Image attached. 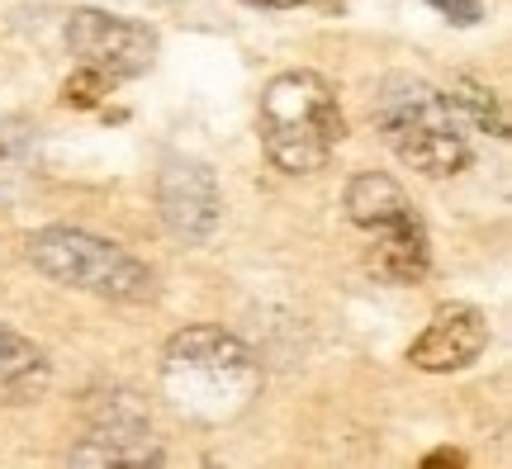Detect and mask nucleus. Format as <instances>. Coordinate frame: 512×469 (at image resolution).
I'll list each match as a JSON object with an SVG mask.
<instances>
[{
	"label": "nucleus",
	"mask_w": 512,
	"mask_h": 469,
	"mask_svg": "<svg viewBox=\"0 0 512 469\" xmlns=\"http://www.w3.org/2000/svg\"><path fill=\"white\" fill-rule=\"evenodd\" d=\"M427 5H437L451 24H479V19H484V5H479V0H427Z\"/></svg>",
	"instance_id": "15"
},
{
	"label": "nucleus",
	"mask_w": 512,
	"mask_h": 469,
	"mask_svg": "<svg viewBox=\"0 0 512 469\" xmlns=\"http://www.w3.org/2000/svg\"><path fill=\"white\" fill-rule=\"evenodd\" d=\"M119 403L95 413L91 436L72 451L76 465H162V451L152 446L147 417L138 403H128V394H114Z\"/></svg>",
	"instance_id": "8"
},
{
	"label": "nucleus",
	"mask_w": 512,
	"mask_h": 469,
	"mask_svg": "<svg viewBox=\"0 0 512 469\" xmlns=\"http://www.w3.org/2000/svg\"><path fill=\"white\" fill-rule=\"evenodd\" d=\"M29 261L38 271L72 289H91L105 299L138 304L152 294V271L143 261H133L124 247H114L105 237L76 233V228H43L29 237Z\"/></svg>",
	"instance_id": "4"
},
{
	"label": "nucleus",
	"mask_w": 512,
	"mask_h": 469,
	"mask_svg": "<svg viewBox=\"0 0 512 469\" xmlns=\"http://www.w3.org/2000/svg\"><path fill=\"white\" fill-rule=\"evenodd\" d=\"M67 43L81 57V67H95L110 81L147 72L152 57H157V34L147 24L105 15V10H76L72 24H67Z\"/></svg>",
	"instance_id": "5"
},
{
	"label": "nucleus",
	"mask_w": 512,
	"mask_h": 469,
	"mask_svg": "<svg viewBox=\"0 0 512 469\" xmlns=\"http://www.w3.org/2000/svg\"><path fill=\"white\" fill-rule=\"evenodd\" d=\"M347 138L337 91L318 72H285L275 76L261 95V143L280 171L309 176L323 171L337 143Z\"/></svg>",
	"instance_id": "2"
},
{
	"label": "nucleus",
	"mask_w": 512,
	"mask_h": 469,
	"mask_svg": "<svg viewBox=\"0 0 512 469\" xmlns=\"http://www.w3.org/2000/svg\"><path fill=\"white\" fill-rule=\"evenodd\" d=\"M43 384V351L29 337H19L15 327L0 323V389L24 394Z\"/></svg>",
	"instance_id": "11"
},
{
	"label": "nucleus",
	"mask_w": 512,
	"mask_h": 469,
	"mask_svg": "<svg viewBox=\"0 0 512 469\" xmlns=\"http://www.w3.org/2000/svg\"><path fill=\"white\" fill-rule=\"evenodd\" d=\"M242 5H271V10H290V5H299V0H242Z\"/></svg>",
	"instance_id": "17"
},
{
	"label": "nucleus",
	"mask_w": 512,
	"mask_h": 469,
	"mask_svg": "<svg viewBox=\"0 0 512 469\" xmlns=\"http://www.w3.org/2000/svg\"><path fill=\"white\" fill-rule=\"evenodd\" d=\"M105 86H110V76L95 72V67H81V72L67 76V86H62V100L76 109H91L100 105V95H105Z\"/></svg>",
	"instance_id": "13"
},
{
	"label": "nucleus",
	"mask_w": 512,
	"mask_h": 469,
	"mask_svg": "<svg viewBox=\"0 0 512 469\" xmlns=\"http://www.w3.org/2000/svg\"><path fill=\"white\" fill-rule=\"evenodd\" d=\"M34 124H24V119H5L0 124V157H15L24 147H34Z\"/></svg>",
	"instance_id": "14"
},
{
	"label": "nucleus",
	"mask_w": 512,
	"mask_h": 469,
	"mask_svg": "<svg viewBox=\"0 0 512 469\" xmlns=\"http://www.w3.org/2000/svg\"><path fill=\"white\" fill-rule=\"evenodd\" d=\"M162 389L190 422L219 427L252 408L261 394V365L223 327H185L162 351Z\"/></svg>",
	"instance_id": "1"
},
{
	"label": "nucleus",
	"mask_w": 512,
	"mask_h": 469,
	"mask_svg": "<svg viewBox=\"0 0 512 469\" xmlns=\"http://www.w3.org/2000/svg\"><path fill=\"white\" fill-rule=\"evenodd\" d=\"M375 124L403 166L422 176H456L470 162L456 105L418 76H389L375 95Z\"/></svg>",
	"instance_id": "3"
},
{
	"label": "nucleus",
	"mask_w": 512,
	"mask_h": 469,
	"mask_svg": "<svg viewBox=\"0 0 512 469\" xmlns=\"http://www.w3.org/2000/svg\"><path fill=\"white\" fill-rule=\"evenodd\" d=\"M299 5H304V0H299Z\"/></svg>",
	"instance_id": "18"
},
{
	"label": "nucleus",
	"mask_w": 512,
	"mask_h": 469,
	"mask_svg": "<svg viewBox=\"0 0 512 469\" xmlns=\"http://www.w3.org/2000/svg\"><path fill=\"white\" fill-rule=\"evenodd\" d=\"M446 100H451L460 114H470V119L484 128V133H494V138H503V133H508V114H503V100H498V95L489 91L484 81H470V76H460Z\"/></svg>",
	"instance_id": "12"
},
{
	"label": "nucleus",
	"mask_w": 512,
	"mask_h": 469,
	"mask_svg": "<svg viewBox=\"0 0 512 469\" xmlns=\"http://www.w3.org/2000/svg\"><path fill=\"white\" fill-rule=\"evenodd\" d=\"M489 346V318L470 304H446L432 313V323L418 342L408 346V361L427 370V375H446V370H465L475 365Z\"/></svg>",
	"instance_id": "7"
},
{
	"label": "nucleus",
	"mask_w": 512,
	"mask_h": 469,
	"mask_svg": "<svg viewBox=\"0 0 512 469\" xmlns=\"http://www.w3.org/2000/svg\"><path fill=\"white\" fill-rule=\"evenodd\" d=\"M427 465H465V455L460 451H437V455H427Z\"/></svg>",
	"instance_id": "16"
},
{
	"label": "nucleus",
	"mask_w": 512,
	"mask_h": 469,
	"mask_svg": "<svg viewBox=\"0 0 512 469\" xmlns=\"http://www.w3.org/2000/svg\"><path fill=\"white\" fill-rule=\"evenodd\" d=\"M157 199H162L166 228L181 237V242H209V237L219 233L223 195H219L214 171H209L204 162L166 157L162 181H157Z\"/></svg>",
	"instance_id": "6"
},
{
	"label": "nucleus",
	"mask_w": 512,
	"mask_h": 469,
	"mask_svg": "<svg viewBox=\"0 0 512 469\" xmlns=\"http://www.w3.org/2000/svg\"><path fill=\"white\" fill-rule=\"evenodd\" d=\"M427 228H403V233H380V247L370 252V266L375 275L394 280V285H413L427 275Z\"/></svg>",
	"instance_id": "10"
},
{
	"label": "nucleus",
	"mask_w": 512,
	"mask_h": 469,
	"mask_svg": "<svg viewBox=\"0 0 512 469\" xmlns=\"http://www.w3.org/2000/svg\"><path fill=\"white\" fill-rule=\"evenodd\" d=\"M347 214L356 228L366 233H403V228H422L413 199L403 195L399 181H389L380 171H361L347 185Z\"/></svg>",
	"instance_id": "9"
}]
</instances>
